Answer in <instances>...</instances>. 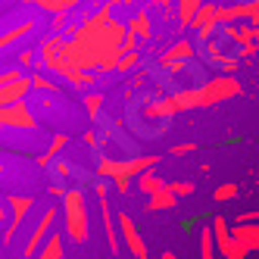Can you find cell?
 Instances as JSON below:
<instances>
[{
    "instance_id": "6da1fadb",
    "label": "cell",
    "mask_w": 259,
    "mask_h": 259,
    "mask_svg": "<svg viewBox=\"0 0 259 259\" xmlns=\"http://www.w3.org/2000/svg\"><path fill=\"white\" fill-rule=\"evenodd\" d=\"M63 219H66V237L72 244H84L91 234V219H88V197L81 188H66L63 194Z\"/></svg>"
},
{
    "instance_id": "7a4b0ae2",
    "label": "cell",
    "mask_w": 259,
    "mask_h": 259,
    "mask_svg": "<svg viewBox=\"0 0 259 259\" xmlns=\"http://www.w3.org/2000/svg\"><path fill=\"white\" fill-rule=\"evenodd\" d=\"M7 206H10V222H7V228H4V247H13L16 234L22 231L28 212L34 209V197H28V194H10L7 197Z\"/></svg>"
},
{
    "instance_id": "3957f363",
    "label": "cell",
    "mask_w": 259,
    "mask_h": 259,
    "mask_svg": "<svg viewBox=\"0 0 259 259\" xmlns=\"http://www.w3.org/2000/svg\"><path fill=\"white\" fill-rule=\"evenodd\" d=\"M57 215H60V209H57V206H47V209L41 212L38 225H31V231H28V237H25V244H22V250H19V256H22V259H34L38 247L47 240V234L53 231V225H57Z\"/></svg>"
},
{
    "instance_id": "277c9868",
    "label": "cell",
    "mask_w": 259,
    "mask_h": 259,
    "mask_svg": "<svg viewBox=\"0 0 259 259\" xmlns=\"http://www.w3.org/2000/svg\"><path fill=\"white\" fill-rule=\"evenodd\" d=\"M116 228H119V240L128 247V253H132L135 259H147V244H144V237L138 231V222L128 212H119L116 215Z\"/></svg>"
},
{
    "instance_id": "5b68a950",
    "label": "cell",
    "mask_w": 259,
    "mask_h": 259,
    "mask_svg": "<svg viewBox=\"0 0 259 259\" xmlns=\"http://www.w3.org/2000/svg\"><path fill=\"white\" fill-rule=\"evenodd\" d=\"M94 194H97V203H100V215H103V231H106V244H109V253H122V240H119V228H116V219H113V209H109V188L106 181L103 184H94Z\"/></svg>"
},
{
    "instance_id": "8992f818",
    "label": "cell",
    "mask_w": 259,
    "mask_h": 259,
    "mask_svg": "<svg viewBox=\"0 0 259 259\" xmlns=\"http://www.w3.org/2000/svg\"><path fill=\"white\" fill-rule=\"evenodd\" d=\"M0 125L7 128H34V116L28 113V106H0Z\"/></svg>"
},
{
    "instance_id": "52a82bcc",
    "label": "cell",
    "mask_w": 259,
    "mask_h": 259,
    "mask_svg": "<svg viewBox=\"0 0 259 259\" xmlns=\"http://www.w3.org/2000/svg\"><path fill=\"white\" fill-rule=\"evenodd\" d=\"M231 237H234L247 253L259 250V222H237V225L231 228Z\"/></svg>"
},
{
    "instance_id": "ba28073f",
    "label": "cell",
    "mask_w": 259,
    "mask_h": 259,
    "mask_svg": "<svg viewBox=\"0 0 259 259\" xmlns=\"http://www.w3.org/2000/svg\"><path fill=\"white\" fill-rule=\"evenodd\" d=\"M66 256V237L53 228L50 234H47V240L38 247V253H34V259H63Z\"/></svg>"
},
{
    "instance_id": "9c48e42d",
    "label": "cell",
    "mask_w": 259,
    "mask_h": 259,
    "mask_svg": "<svg viewBox=\"0 0 259 259\" xmlns=\"http://www.w3.org/2000/svg\"><path fill=\"white\" fill-rule=\"evenodd\" d=\"M25 94H28V78H16L0 88V106H16Z\"/></svg>"
},
{
    "instance_id": "30bf717a",
    "label": "cell",
    "mask_w": 259,
    "mask_h": 259,
    "mask_svg": "<svg viewBox=\"0 0 259 259\" xmlns=\"http://www.w3.org/2000/svg\"><path fill=\"white\" fill-rule=\"evenodd\" d=\"M175 206H178V197L169 191V184L147 197V212H165V209H175Z\"/></svg>"
},
{
    "instance_id": "8fae6325",
    "label": "cell",
    "mask_w": 259,
    "mask_h": 259,
    "mask_svg": "<svg viewBox=\"0 0 259 259\" xmlns=\"http://www.w3.org/2000/svg\"><path fill=\"white\" fill-rule=\"evenodd\" d=\"M209 228H212V237H215V253H219V250H225V247H228V240H231L228 219H225V215H212Z\"/></svg>"
},
{
    "instance_id": "7c38bea8",
    "label": "cell",
    "mask_w": 259,
    "mask_h": 259,
    "mask_svg": "<svg viewBox=\"0 0 259 259\" xmlns=\"http://www.w3.org/2000/svg\"><path fill=\"white\" fill-rule=\"evenodd\" d=\"M165 184H169V181H162L153 169H147V172H141V175H138V191H141V194H147V197L156 194V191H162Z\"/></svg>"
},
{
    "instance_id": "4fadbf2b",
    "label": "cell",
    "mask_w": 259,
    "mask_h": 259,
    "mask_svg": "<svg viewBox=\"0 0 259 259\" xmlns=\"http://www.w3.org/2000/svg\"><path fill=\"white\" fill-rule=\"evenodd\" d=\"M197 247H200V259H215V237L209 225H203L197 231Z\"/></svg>"
},
{
    "instance_id": "5bb4252c",
    "label": "cell",
    "mask_w": 259,
    "mask_h": 259,
    "mask_svg": "<svg viewBox=\"0 0 259 259\" xmlns=\"http://www.w3.org/2000/svg\"><path fill=\"white\" fill-rule=\"evenodd\" d=\"M66 144H69V138H66V135H57V138L50 141V147H47V150L38 156V165H50L53 159H57V156L63 153V147H66Z\"/></svg>"
},
{
    "instance_id": "9a60e30c",
    "label": "cell",
    "mask_w": 259,
    "mask_h": 259,
    "mask_svg": "<svg viewBox=\"0 0 259 259\" xmlns=\"http://www.w3.org/2000/svg\"><path fill=\"white\" fill-rule=\"evenodd\" d=\"M237 194H240V188H237V184H231V181H228V184H219V188H215L212 200H215V203H231V200H234Z\"/></svg>"
},
{
    "instance_id": "2e32d148",
    "label": "cell",
    "mask_w": 259,
    "mask_h": 259,
    "mask_svg": "<svg viewBox=\"0 0 259 259\" xmlns=\"http://www.w3.org/2000/svg\"><path fill=\"white\" fill-rule=\"evenodd\" d=\"M169 191H172L178 200H184V197L194 194V181H169Z\"/></svg>"
},
{
    "instance_id": "e0dca14e",
    "label": "cell",
    "mask_w": 259,
    "mask_h": 259,
    "mask_svg": "<svg viewBox=\"0 0 259 259\" xmlns=\"http://www.w3.org/2000/svg\"><path fill=\"white\" fill-rule=\"evenodd\" d=\"M219 253H222V259H244V256H247V250L240 247L234 237L228 240V247H225V250H219Z\"/></svg>"
},
{
    "instance_id": "ac0fdd59",
    "label": "cell",
    "mask_w": 259,
    "mask_h": 259,
    "mask_svg": "<svg viewBox=\"0 0 259 259\" xmlns=\"http://www.w3.org/2000/svg\"><path fill=\"white\" fill-rule=\"evenodd\" d=\"M100 103H103L100 97H88V113H91V116H94V119L100 116Z\"/></svg>"
},
{
    "instance_id": "d6986e66",
    "label": "cell",
    "mask_w": 259,
    "mask_h": 259,
    "mask_svg": "<svg viewBox=\"0 0 259 259\" xmlns=\"http://www.w3.org/2000/svg\"><path fill=\"white\" fill-rule=\"evenodd\" d=\"M194 150V144H178V147H172V156H188Z\"/></svg>"
},
{
    "instance_id": "ffe728a7",
    "label": "cell",
    "mask_w": 259,
    "mask_h": 259,
    "mask_svg": "<svg viewBox=\"0 0 259 259\" xmlns=\"http://www.w3.org/2000/svg\"><path fill=\"white\" fill-rule=\"evenodd\" d=\"M237 222H259V209H253V212H240L237 219H234V225Z\"/></svg>"
},
{
    "instance_id": "44dd1931",
    "label": "cell",
    "mask_w": 259,
    "mask_h": 259,
    "mask_svg": "<svg viewBox=\"0 0 259 259\" xmlns=\"http://www.w3.org/2000/svg\"><path fill=\"white\" fill-rule=\"evenodd\" d=\"M10 222V206H7V200H0V228H4Z\"/></svg>"
},
{
    "instance_id": "7402d4cb",
    "label": "cell",
    "mask_w": 259,
    "mask_h": 259,
    "mask_svg": "<svg viewBox=\"0 0 259 259\" xmlns=\"http://www.w3.org/2000/svg\"><path fill=\"white\" fill-rule=\"evenodd\" d=\"M159 259H178V256H175L172 250H162V253H159Z\"/></svg>"
}]
</instances>
